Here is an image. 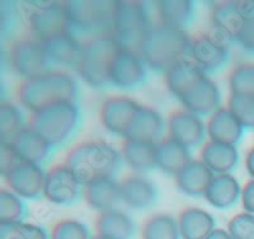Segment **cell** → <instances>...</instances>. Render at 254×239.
Returning <instances> with one entry per match:
<instances>
[{
  "instance_id": "cell-1",
  "label": "cell",
  "mask_w": 254,
  "mask_h": 239,
  "mask_svg": "<svg viewBox=\"0 0 254 239\" xmlns=\"http://www.w3.org/2000/svg\"><path fill=\"white\" fill-rule=\"evenodd\" d=\"M79 83L67 70L52 69L35 78L23 79L17 86L19 104L31 113L60 102L78 101Z\"/></svg>"
},
{
  "instance_id": "cell-2",
  "label": "cell",
  "mask_w": 254,
  "mask_h": 239,
  "mask_svg": "<svg viewBox=\"0 0 254 239\" xmlns=\"http://www.w3.org/2000/svg\"><path fill=\"white\" fill-rule=\"evenodd\" d=\"M64 163L84 184L99 177H116L124 167L121 150L103 139H89L67 150Z\"/></svg>"
},
{
  "instance_id": "cell-3",
  "label": "cell",
  "mask_w": 254,
  "mask_h": 239,
  "mask_svg": "<svg viewBox=\"0 0 254 239\" xmlns=\"http://www.w3.org/2000/svg\"><path fill=\"white\" fill-rule=\"evenodd\" d=\"M190 40L187 29L155 22L142 41L139 54L149 70L164 74L177 63L188 59Z\"/></svg>"
},
{
  "instance_id": "cell-4",
  "label": "cell",
  "mask_w": 254,
  "mask_h": 239,
  "mask_svg": "<svg viewBox=\"0 0 254 239\" xmlns=\"http://www.w3.org/2000/svg\"><path fill=\"white\" fill-rule=\"evenodd\" d=\"M83 113L78 101L60 102L28 116V126L54 149L69 145L80 130Z\"/></svg>"
},
{
  "instance_id": "cell-5",
  "label": "cell",
  "mask_w": 254,
  "mask_h": 239,
  "mask_svg": "<svg viewBox=\"0 0 254 239\" xmlns=\"http://www.w3.org/2000/svg\"><path fill=\"white\" fill-rule=\"evenodd\" d=\"M154 24L155 17L149 4L144 1H115L110 37L120 49L139 52L142 41Z\"/></svg>"
},
{
  "instance_id": "cell-6",
  "label": "cell",
  "mask_w": 254,
  "mask_h": 239,
  "mask_svg": "<svg viewBox=\"0 0 254 239\" xmlns=\"http://www.w3.org/2000/svg\"><path fill=\"white\" fill-rule=\"evenodd\" d=\"M115 1H65L69 32L83 43L110 37Z\"/></svg>"
},
{
  "instance_id": "cell-7",
  "label": "cell",
  "mask_w": 254,
  "mask_h": 239,
  "mask_svg": "<svg viewBox=\"0 0 254 239\" xmlns=\"http://www.w3.org/2000/svg\"><path fill=\"white\" fill-rule=\"evenodd\" d=\"M119 46L111 37H101L84 43L74 72L93 89L110 86V65Z\"/></svg>"
},
{
  "instance_id": "cell-8",
  "label": "cell",
  "mask_w": 254,
  "mask_h": 239,
  "mask_svg": "<svg viewBox=\"0 0 254 239\" xmlns=\"http://www.w3.org/2000/svg\"><path fill=\"white\" fill-rule=\"evenodd\" d=\"M9 65L23 79L35 78L52 70L44 42L27 36L13 41L8 47Z\"/></svg>"
},
{
  "instance_id": "cell-9",
  "label": "cell",
  "mask_w": 254,
  "mask_h": 239,
  "mask_svg": "<svg viewBox=\"0 0 254 239\" xmlns=\"http://www.w3.org/2000/svg\"><path fill=\"white\" fill-rule=\"evenodd\" d=\"M84 183L65 163H58L46 169L44 197L61 208H70L83 199Z\"/></svg>"
},
{
  "instance_id": "cell-10",
  "label": "cell",
  "mask_w": 254,
  "mask_h": 239,
  "mask_svg": "<svg viewBox=\"0 0 254 239\" xmlns=\"http://www.w3.org/2000/svg\"><path fill=\"white\" fill-rule=\"evenodd\" d=\"M110 86L121 90H135L149 78V68L137 51L117 49L110 65Z\"/></svg>"
},
{
  "instance_id": "cell-11",
  "label": "cell",
  "mask_w": 254,
  "mask_h": 239,
  "mask_svg": "<svg viewBox=\"0 0 254 239\" xmlns=\"http://www.w3.org/2000/svg\"><path fill=\"white\" fill-rule=\"evenodd\" d=\"M188 60L211 77L229 63L230 45L215 37L210 31L201 32L190 40Z\"/></svg>"
},
{
  "instance_id": "cell-12",
  "label": "cell",
  "mask_w": 254,
  "mask_h": 239,
  "mask_svg": "<svg viewBox=\"0 0 254 239\" xmlns=\"http://www.w3.org/2000/svg\"><path fill=\"white\" fill-rule=\"evenodd\" d=\"M27 20L29 36L41 42L69 32L65 1H47L37 4L31 10Z\"/></svg>"
},
{
  "instance_id": "cell-13",
  "label": "cell",
  "mask_w": 254,
  "mask_h": 239,
  "mask_svg": "<svg viewBox=\"0 0 254 239\" xmlns=\"http://www.w3.org/2000/svg\"><path fill=\"white\" fill-rule=\"evenodd\" d=\"M141 104L128 95L107 97L99 110L102 126L112 135L125 139Z\"/></svg>"
},
{
  "instance_id": "cell-14",
  "label": "cell",
  "mask_w": 254,
  "mask_h": 239,
  "mask_svg": "<svg viewBox=\"0 0 254 239\" xmlns=\"http://www.w3.org/2000/svg\"><path fill=\"white\" fill-rule=\"evenodd\" d=\"M167 136L190 150L201 149L207 141L206 121L185 108L176 110L167 118Z\"/></svg>"
},
{
  "instance_id": "cell-15",
  "label": "cell",
  "mask_w": 254,
  "mask_h": 239,
  "mask_svg": "<svg viewBox=\"0 0 254 239\" xmlns=\"http://www.w3.org/2000/svg\"><path fill=\"white\" fill-rule=\"evenodd\" d=\"M46 169L42 165L22 160L5 177L6 187L23 200H36L44 196Z\"/></svg>"
},
{
  "instance_id": "cell-16",
  "label": "cell",
  "mask_w": 254,
  "mask_h": 239,
  "mask_svg": "<svg viewBox=\"0 0 254 239\" xmlns=\"http://www.w3.org/2000/svg\"><path fill=\"white\" fill-rule=\"evenodd\" d=\"M185 110L199 116L210 117L212 113L222 108V97L220 86L210 75L196 84V85L179 99Z\"/></svg>"
},
{
  "instance_id": "cell-17",
  "label": "cell",
  "mask_w": 254,
  "mask_h": 239,
  "mask_svg": "<svg viewBox=\"0 0 254 239\" xmlns=\"http://www.w3.org/2000/svg\"><path fill=\"white\" fill-rule=\"evenodd\" d=\"M164 138H167V118L154 107L141 104L125 139L158 144Z\"/></svg>"
},
{
  "instance_id": "cell-18",
  "label": "cell",
  "mask_w": 254,
  "mask_h": 239,
  "mask_svg": "<svg viewBox=\"0 0 254 239\" xmlns=\"http://www.w3.org/2000/svg\"><path fill=\"white\" fill-rule=\"evenodd\" d=\"M122 204L133 210H147L159 199L156 184L145 174L132 173L120 181Z\"/></svg>"
},
{
  "instance_id": "cell-19",
  "label": "cell",
  "mask_w": 254,
  "mask_h": 239,
  "mask_svg": "<svg viewBox=\"0 0 254 239\" xmlns=\"http://www.w3.org/2000/svg\"><path fill=\"white\" fill-rule=\"evenodd\" d=\"M210 20V32L215 37L229 45L235 42L244 20L239 1H220L214 4Z\"/></svg>"
},
{
  "instance_id": "cell-20",
  "label": "cell",
  "mask_w": 254,
  "mask_h": 239,
  "mask_svg": "<svg viewBox=\"0 0 254 239\" xmlns=\"http://www.w3.org/2000/svg\"><path fill=\"white\" fill-rule=\"evenodd\" d=\"M84 201L98 214L119 208L122 202L121 184L116 177H99L84 184Z\"/></svg>"
},
{
  "instance_id": "cell-21",
  "label": "cell",
  "mask_w": 254,
  "mask_h": 239,
  "mask_svg": "<svg viewBox=\"0 0 254 239\" xmlns=\"http://www.w3.org/2000/svg\"><path fill=\"white\" fill-rule=\"evenodd\" d=\"M44 46L52 69L74 70L80 59L84 43L70 32H65L45 41Z\"/></svg>"
},
{
  "instance_id": "cell-22",
  "label": "cell",
  "mask_w": 254,
  "mask_h": 239,
  "mask_svg": "<svg viewBox=\"0 0 254 239\" xmlns=\"http://www.w3.org/2000/svg\"><path fill=\"white\" fill-rule=\"evenodd\" d=\"M242 190L243 186L233 173L215 174L203 199L217 210H230L240 204Z\"/></svg>"
},
{
  "instance_id": "cell-23",
  "label": "cell",
  "mask_w": 254,
  "mask_h": 239,
  "mask_svg": "<svg viewBox=\"0 0 254 239\" xmlns=\"http://www.w3.org/2000/svg\"><path fill=\"white\" fill-rule=\"evenodd\" d=\"M206 129L208 141L234 147H238L246 131V129L226 107L220 108L207 118Z\"/></svg>"
},
{
  "instance_id": "cell-24",
  "label": "cell",
  "mask_w": 254,
  "mask_h": 239,
  "mask_svg": "<svg viewBox=\"0 0 254 239\" xmlns=\"http://www.w3.org/2000/svg\"><path fill=\"white\" fill-rule=\"evenodd\" d=\"M214 176V173L201 159H192L173 178L179 192L197 199L203 197Z\"/></svg>"
},
{
  "instance_id": "cell-25",
  "label": "cell",
  "mask_w": 254,
  "mask_h": 239,
  "mask_svg": "<svg viewBox=\"0 0 254 239\" xmlns=\"http://www.w3.org/2000/svg\"><path fill=\"white\" fill-rule=\"evenodd\" d=\"M214 174L233 173L239 165L240 154L238 147L206 141L199 149V158Z\"/></svg>"
},
{
  "instance_id": "cell-26",
  "label": "cell",
  "mask_w": 254,
  "mask_h": 239,
  "mask_svg": "<svg viewBox=\"0 0 254 239\" xmlns=\"http://www.w3.org/2000/svg\"><path fill=\"white\" fill-rule=\"evenodd\" d=\"M137 225L130 214L121 209L104 211L95 219V234L110 239H133Z\"/></svg>"
},
{
  "instance_id": "cell-27",
  "label": "cell",
  "mask_w": 254,
  "mask_h": 239,
  "mask_svg": "<svg viewBox=\"0 0 254 239\" xmlns=\"http://www.w3.org/2000/svg\"><path fill=\"white\" fill-rule=\"evenodd\" d=\"M163 75L167 89L179 101L207 74L196 67L192 61L186 59L169 68Z\"/></svg>"
},
{
  "instance_id": "cell-28",
  "label": "cell",
  "mask_w": 254,
  "mask_h": 239,
  "mask_svg": "<svg viewBox=\"0 0 254 239\" xmlns=\"http://www.w3.org/2000/svg\"><path fill=\"white\" fill-rule=\"evenodd\" d=\"M12 144L22 160L35 163L42 167L49 163L52 154L55 152V149L40 134L36 133L35 130L29 126H27L14 139Z\"/></svg>"
},
{
  "instance_id": "cell-29",
  "label": "cell",
  "mask_w": 254,
  "mask_h": 239,
  "mask_svg": "<svg viewBox=\"0 0 254 239\" xmlns=\"http://www.w3.org/2000/svg\"><path fill=\"white\" fill-rule=\"evenodd\" d=\"M155 22L186 29L196 14V4L192 0H162L153 4Z\"/></svg>"
},
{
  "instance_id": "cell-30",
  "label": "cell",
  "mask_w": 254,
  "mask_h": 239,
  "mask_svg": "<svg viewBox=\"0 0 254 239\" xmlns=\"http://www.w3.org/2000/svg\"><path fill=\"white\" fill-rule=\"evenodd\" d=\"M177 220L182 239H206L217 228L214 215L197 206L186 208Z\"/></svg>"
},
{
  "instance_id": "cell-31",
  "label": "cell",
  "mask_w": 254,
  "mask_h": 239,
  "mask_svg": "<svg viewBox=\"0 0 254 239\" xmlns=\"http://www.w3.org/2000/svg\"><path fill=\"white\" fill-rule=\"evenodd\" d=\"M192 159V150L168 136L156 144V169L167 176L174 177Z\"/></svg>"
},
{
  "instance_id": "cell-32",
  "label": "cell",
  "mask_w": 254,
  "mask_h": 239,
  "mask_svg": "<svg viewBox=\"0 0 254 239\" xmlns=\"http://www.w3.org/2000/svg\"><path fill=\"white\" fill-rule=\"evenodd\" d=\"M124 164L136 174H145L156 169V144L125 139L120 148Z\"/></svg>"
},
{
  "instance_id": "cell-33",
  "label": "cell",
  "mask_w": 254,
  "mask_h": 239,
  "mask_svg": "<svg viewBox=\"0 0 254 239\" xmlns=\"http://www.w3.org/2000/svg\"><path fill=\"white\" fill-rule=\"evenodd\" d=\"M27 126L28 117L18 104L9 101L0 103V141L13 143Z\"/></svg>"
},
{
  "instance_id": "cell-34",
  "label": "cell",
  "mask_w": 254,
  "mask_h": 239,
  "mask_svg": "<svg viewBox=\"0 0 254 239\" xmlns=\"http://www.w3.org/2000/svg\"><path fill=\"white\" fill-rule=\"evenodd\" d=\"M141 239H182L178 220L169 214H155L145 220Z\"/></svg>"
},
{
  "instance_id": "cell-35",
  "label": "cell",
  "mask_w": 254,
  "mask_h": 239,
  "mask_svg": "<svg viewBox=\"0 0 254 239\" xmlns=\"http://www.w3.org/2000/svg\"><path fill=\"white\" fill-rule=\"evenodd\" d=\"M27 213L26 200L8 187H0V224L23 223Z\"/></svg>"
},
{
  "instance_id": "cell-36",
  "label": "cell",
  "mask_w": 254,
  "mask_h": 239,
  "mask_svg": "<svg viewBox=\"0 0 254 239\" xmlns=\"http://www.w3.org/2000/svg\"><path fill=\"white\" fill-rule=\"evenodd\" d=\"M230 94L254 95V63H239L228 77Z\"/></svg>"
},
{
  "instance_id": "cell-37",
  "label": "cell",
  "mask_w": 254,
  "mask_h": 239,
  "mask_svg": "<svg viewBox=\"0 0 254 239\" xmlns=\"http://www.w3.org/2000/svg\"><path fill=\"white\" fill-rule=\"evenodd\" d=\"M226 108L244 129H254V95L230 94Z\"/></svg>"
},
{
  "instance_id": "cell-38",
  "label": "cell",
  "mask_w": 254,
  "mask_h": 239,
  "mask_svg": "<svg viewBox=\"0 0 254 239\" xmlns=\"http://www.w3.org/2000/svg\"><path fill=\"white\" fill-rule=\"evenodd\" d=\"M51 239H93L89 225L78 219H63L52 227Z\"/></svg>"
},
{
  "instance_id": "cell-39",
  "label": "cell",
  "mask_w": 254,
  "mask_h": 239,
  "mask_svg": "<svg viewBox=\"0 0 254 239\" xmlns=\"http://www.w3.org/2000/svg\"><path fill=\"white\" fill-rule=\"evenodd\" d=\"M239 6L244 20L235 43L254 55V1H239Z\"/></svg>"
},
{
  "instance_id": "cell-40",
  "label": "cell",
  "mask_w": 254,
  "mask_h": 239,
  "mask_svg": "<svg viewBox=\"0 0 254 239\" xmlns=\"http://www.w3.org/2000/svg\"><path fill=\"white\" fill-rule=\"evenodd\" d=\"M20 22V13L14 1H0V43L15 33Z\"/></svg>"
},
{
  "instance_id": "cell-41",
  "label": "cell",
  "mask_w": 254,
  "mask_h": 239,
  "mask_svg": "<svg viewBox=\"0 0 254 239\" xmlns=\"http://www.w3.org/2000/svg\"><path fill=\"white\" fill-rule=\"evenodd\" d=\"M226 231L231 239H254V215L246 211L235 214L228 223Z\"/></svg>"
},
{
  "instance_id": "cell-42",
  "label": "cell",
  "mask_w": 254,
  "mask_h": 239,
  "mask_svg": "<svg viewBox=\"0 0 254 239\" xmlns=\"http://www.w3.org/2000/svg\"><path fill=\"white\" fill-rule=\"evenodd\" d=\"M20 161L22 159L12 143L0 141V177L5 178Z\"/></svg>"
},
{
  "instance_id": "cell-43",
  "label": "cell",
  "mask_w": 254,
  "mask_h": 239,
  "mask_svg": "<svg viewBox=\"0 0 254 239\" xmlns=\"http://www.w3.org/2000/svg\"><path fill=\"white\" fill-rule=\"evenodd\" d=\"M240 205L243 206V211L254 215V179H249L243 184Z\"/></svg>"
},
{
  "instance_id": "cell-44",
  "label": "cell",
  "mask_w": 254,
  "mask_h": 239,
  "mask_svg": "<svg viewBox=\"0 0 254 239\" xmlns=\"http://www.w3.org/2000/svg\"><path fill=\"white\" fill-rule=\"evenodd\" d=\"M0 239H24V222L0 224Z\"/></svg>"
},
{
  "instance_id": "cell-45",
  "label": "cell",
  "mask_w": 254,
  "mask_h": 239,
  "mask_svg": "<svg viewBox=\"0 0 254 239\" xmlns=\"http://www.w3.org/2000/svg\"><path fill=\"white\" fill-rule=\"evenodd\" d=\"M24 239H51V234L42 225L24 222Z\"/></svg>"
},
{
  "instance_id": "cell-46",
  "label": "cell",
  "mask_w": 254,
  "mask_h": 239,
  "mask_svg": "<svg viewBox=\"0 0 254 239\" xmlns=\"http://www.w3.org/2000/svg\"><path fill=\"white\" fill-rule=\"evenodd\" d=\"M244 164H246L247 173L249 174L251 179H254V145L247 152Z\"/></svg>"
},
{
  "instance_id": "cell-47",
  "label": "cell",
  "mask_w": 254,
  "mask_h": 239,
  "mask_svg": "<svg viewBox=\"0 0 254 239\" xmlns=\"http://www.w3.org/2000/svg\"><path fill=\"white\" fill-rule=\"evenodd\" d=\"M8 67H10L9 65L8 50H5V47L3 46V43H0V74H3Z\"/></svg>"
},
{
  "instance_id": "cell-48",
  "label": "cell",
  "mask_w": 254,
  "mask_h": 239,
  "mask_svg": "<svg viewBox=\"0 0 254 239\" xmlns=\"http://www.w3.org/2000/svg\"><path fill=\"white\" fill-rule=\"evenodd\" d=\"M206 239H231L230 234L226 229H222V228H216L210 236Z\"/></svg>"
},
{
  "instance_id": "cell-49",
  "label": "cell",
  "mask_w": 254,
  "mask_h": 239,
  "mask_svg": "<svg viewBox=\"0 0 254 239\" xmlns=\"http://www.w3.org/2000/svg\"><path fill=\"white\" fill-rule=\"evenodd\" d=\"M4 101H6L5 99V88H4L3 83L0 81V103Z\"/></svg>"
},
{
  "instance_id": "cell-50",
  "label": "cell",
  "mask_w": 254,
  "mask_h": 239,
  "mask_svg": "<svg viewBox=\"0 0 254 239\" xmlns=\"http://www.w3.org/2000/svg\"><path fill=\"white\" fill-rule=\"evenodd\" d=\"M93 239H110V238H106V237H102V236H98V234H94Z\"/></svg>"
}]
</instances>
